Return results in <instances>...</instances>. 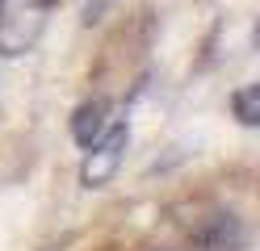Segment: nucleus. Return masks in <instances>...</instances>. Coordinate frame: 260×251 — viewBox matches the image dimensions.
<instances>
[{
	"label": "nucleus",
	"instance_id": "f257e3e1",
	"mask_svg": "<svg viewBox=\"0 0 260 251\" xmlns=\"http://www.w3.org/2000/svg\"><path fill=\"white\" fill-rule=\"evenodd\" d=\"M51 0H0V59H21L38 46Z\"/></svg>",
	"mask_w": 260,
	"mask_h": 251
},
{
	"label": "nucleus",
	"instance_id": "f03ea898",
	"mask_svg": "<svg viewBox=\"0 0 260 251\" xmlns=\"http://www.w3.org/2000/svg\"><path fill=\"white\" fill-rule=\"evenodd\" d=\"M122 151H126V126L122 122H109V130L88 147L84 167H80V180H84L88 189L113 180V172H118V163H122Z\"/></svg>",
	"mask_w": 260,
	"mask_h": 251
},
{
	"label": "nucleus",
	"instance_id": "7ed1b4c3",
	"mask_svg": "<svg viewBox=\"0 0 260 251\" xmlns=\"http://www.w3.org/2000/svg\"><path fill=\"white\" fill-rule=\"evenodd\" d=\"M202 247L206 251H248V230H243V222L235 213H218L202 230Z\"/></svg>",
	"mask_w": 260,
	"mask_h": 251
},
{
	"label": "nucleus",
	"instance_id": "20e7f679",
	"mask_svg": "<svg viewBox=\"0 0 260 251\" xmlns=\"http://www.w3.org/2000/svg\"><path fill=\"white\" fill-rule=\"evenodd\" d=\"M105 130H109V105L105 100H84V105L76 109V117H72V138L88 151Z\"/></svg>",
	"mask_w": 260,
	"mask_h": 251
},
{
	"label": "nucleus",
	"instance_id": "39448f33",
	"mask_svg": "<svg viewBox=\"0 0 260 251\" xmlns=\"http://www.w3.org/2000/svg\"><path fill=\"white\" fill-rule=\"evenodd\" d=\"M231 109H235V117H239L243 126H256V122H260V88H256V84L239 88V92L231 96Z\"/></svg>",
	"mask_w": 260,
	"mask_h": 251
}]
</instances>
